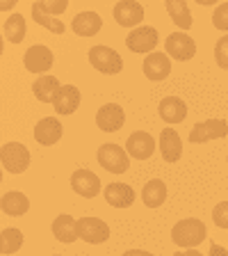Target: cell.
<instances>
[{"instance_id": "6da1fadb", "label": "cell", "mask_w": 228, "mask_h": 256, "mask_svg": "<svg viewBox=\"0 0 228 256\" xmlns=\"http://www.w3.org/2000/svg\"><path fill=\"white\" fill-rule=\"evenodd\" d=\"M206 234H208V229L201 220L187 218V220H181L171 229V240L178 247H183V250H194V247H199L206 240Z\"/></svg>"}, {"instance_id": "7a4b0ae2", "label": "cell", "mask_w": 228, "mask_h": 256, "mask_svg": "<svg viewBox=\"0 0 228 256\" xmlns=\"http://www.w3.org/2000/svg\"><path fill=\"white\" fill-rule=\"evenodd\" d=\"M98 162H101L103 170L112 172V174H123L130 167V156L123 146L119 144H103L98 149Z\"/></svg>"}, {"instance_id": "3957f363", "label": "cell", "mask_w": 228, "mask_h": 256, "mask_svg": "<svg viewBox=\"0 0 228 256\" xmlns=\"http://www.w3.org/2000/svg\"><path fill=\"white\" fill-rule=\"evenodd\" d=\"M0 160H2V167L9 174H23L30 167V151L21 142H7L2 144Z\"/></svg>"}, {"instance_id": "277c9868", "label": "cell", "mask_w": 228, "mask_h": 256, "mask_svg": "<svg viewBox=\"0 0 228 256\" xmlns=\"http://www.w3.org/2000/svg\"><path fill=\"white\" fill-rule=\"evenodd\" d=\"M89 62L96 71H101L105 76H114L123 69V60L110 46H94L89 50Z\"/></svg>"}, {"instance_id": "5b68a950", "label": "cell", "mask_w": 228, "mask_h": 256, "mask_svg": "<svg viewBox=\"0 0 228 256\" xmlns=\"http://www.w3.org/2000/svg\"><path fill=\"white\" fill-rule=\"evenodd\" d=\"M78 238L89 245H101L110 238V226L101 218H80L78 220Z\"/></svg>"}, {"instance_id": "8992f818", "label": "cell", "mask_w": 228, "mask_h": 256, "mask_svg": "<svg viewBox=\"0 0 228 256\" xmlns=\"http://www.w3.org/2000/svg\"><path fill=\"white\" fill-rule=\"evenodd\" d=\"M165 48H167V55L178 60V62H187L197 53V44H194V39L187 32H171L165 42Z\"/></svg>"}, {"instance_id": "52a82bcc", "label": "cell", "mask_w": 228, "mask_h": 256, "mask_svg": "<svg viewBox=\"0 0 228 256\" xmlns=\"http://www.w3.org/2000/svg\"><path fill=\"white\" fill-rule=\"evenodd\" d=\"M228 135V124L224 119H208L201 122L190 130V142L192 144H203L210 142V140H219Z\"/></svg>"}, {"instance_id": "ba28073f", "label": "cell", "mask_w": 228, "mask_h": 256, "mask_svg": "<svg viewBox=\"0 0 228 256\" xmlns=\"http://www.w3.org/2000/svg\"><path fill=\"white\" fill-rule=\"evenodd\" d=\"M126 46L133 50V53H149L158 46V30L151 26H139L135 28L130 34L126 37Z\"/></svg>"}, {"instance_id": "9c48e42d", "label": "cell", "mask_w": 228, "mask_h": 256, "mask_svg": "<svg viewBox=\"0 0 228 256\" xmlns=\"http://www.w3.org/2000/svg\"><path fill=\"white\" fill-rule=\"evenodd\" d=\"M53 53L50 48L43 46V44H37V46H30L23 55V64L30 74H46L50 66H53Z\"/></svg>"}, {"instance_id": "30bf717a", "label": "cell", "mask_w": 228, "mask_h": 256, "mask_svg": "<svg viewBox=\"0 0 228 256\" xmlns=\"http://www.w3.org/2000/svg\"><path fill=\"white\" fill-rule=\"evenodd\" d=\"M71 188H73L75 194L85 199H91L101 192V178L89 170H75L71 174Z\"/></svg>"}, {"instance_id": "8fae6325", "label": "cell", "mask_w": 228, "mask_h": 256, "mask_svg": "<svg viewBox=\"0 0 228 256\" xmlns=\"http://www.w3.org/2000/svg\"><path fill=\"white\" fill-rule=\"evenodd\" d=\"M123 122H126V112L117 103H107V106H103L96 112V126L105 130V133H117L123 126Z\"/></svg>"}, {"instance_id": "7c38bea8", "label": "cell", "mask_w": 228, "mask_h": 256, "mask_svg": "<svg viewBox=\"0 0 228 256\" xmlns=\"http://www.w3.org/2000/svg\"><path fill=\"white\" fill-rule=\"evenodd\" d=\"M114 21L121 28H135L144 21V7L135 0H123V2H117L114 5Z\"/></svg>"}, {"instance_id": "4fadbf2b", "label": "cell", "mask_w": 228, "mask_h": 256, "mask_svg": "<svg viewBox=\"0 0 228 256\" xmlns=\"http://www.w3.org/2000/svg\"><path fill=\"white\" fill-rule=\"evenodd\" d=\"M126 151L130 158H137V160H146L153 156L155 151V140L151 133H146V130H137V133H133L130 138H128L126 142Z\"/></svg>"}, {"instance_id": "5bb4252c", "label": "cell", "mask_w": 228, "mask_h": 256, "mask_svg": "<svg viewBox=\"0 0 228 256\" xmlns=\"http://www.w3.org/2000/svg\"><path fill=\"white\" fill-rule=\"evenodd\" d=\"M171 74V60L165 53H151L144 58V76L153 82L165 80Z\"/></svg>"}, {"instance_id": "9a60e30c", "label": "cell", "mask_w": 228, "mask_h": 256, "mask_svg": "<svg viewBox=\"0 0 228 256\" xmlns=\"http://www.w3.org/2000/svg\"><path fill=\"white\" fill-rule=\"evenodd\" d=\"M62 124H59V119L55 117H43L41 122L34 126V140H37L39 144H43V146H53L55 142H59V138H62Z\"/></svg>"}, {"instance_id": "2e32d148", "label": "cell", "mask_w": 228, "mask_h": 256, "mask_svg": "<svg viewBox=\"0 0 228 256\" xmlns=\"http://www.w3.org/2000/svg\"><path fill=\"white\" fill-rule=\"evenodd\" d=\"M158 112L167 124H181L187 117V106L178 96H165L158 106Z\"/></svg>"}, {"instance_id": "e0dca14e", "label": "cell", "mask_w": 228, "mask_h": 256, "mask_svg": "<svg viewBox=\"0 0 228 256\" xmlns=\"http://www.w3.org/2000/svg\"><path fill=\"white\" fill-rule=\"evenodd\" d=\"M101 28H103V21L96 12H80V14H75L73 21H71V30L78 37H94V34H98Z\"/></svg>"}, {"instance_id": "ac0fdd59", "label": "cell", "mask_w": 228, "mask_h": 256, "mask_svg": "<svg viewBox=\"0 0 228 256\" xmlns=\"http://www.w3.org/2000/svg\"><path fill=\"white\" fill-rule=\"evenodd\" d=\"M53 106L59 114H73L80 106V90L73 85H62L53 98Z\"/></svg>"}, {"instance_id": "d6986e66", "label": "cell", "mask_w": 228, "mask_h": 256, "mask_svg": "<svg viewBox=\"0 0 228 256\" xmlns=\"http://www.w3.org/2000/svg\"><path fill=\"white\" fill-rule=\"evenodd\" d=\"M105 202L114 208H128L135 202V190L126 183H110L105 188Z\"/></svg>"}, {"instance_id": "ffe728a7", "label": "cell", "mask_w": 228, "mask_h": 256, "mask_svg": "<svg viewBox=\"0 0 228 256\" xmlns=\"http://www.w3.org/2000/svg\"><path fill=\"white\" fill-rule=\"evenodd\" d=\"M160 151H162V158L167 162H176L183 156V142L174 128H165L160 133Z\"/></svg>"}, {"instance_id": "44dd1931", "label": "cell", "mask_w": 228, "mask_h": 256, "mask_svg": "<svg viewBox=\"0 0 228 256\" xmlns=\"http://www.w3.org/2000/svg\"><path fill=\"white\" fill-rule=\"evenodd\" d=\"M59 87L62 85H59V80L55 78V76H39V78L32 82V94L41 103H53Z\"/></svg>"}, {"instance_id": "7402d4cb", "label": "cell", "mask_w": 228, "mask_h": 256, "mask_svg": "<svg viewBox=\"0 0 228 256\" xmlns=\"http://www.w3.org/2000/svg\"><path fill=\"white\" fill-rule=\"evenodd\" d=\"M53 236L59 242H75L78 240V220L71 215H57L53 222Z\"/></svg>"}, {"instance_id": "603a6c76", "label": "cell", "mask_w": 228, "mask_h": 256, "mask_svg": "<svg viewBox=\"0 0 228 256\" xmlns=\"http://www.w3.org/2000/svg\"><path fill=\"white\" fill-rule=\"evenodd\" d=\"M2 213L11 215V218H18V215H25L30 210V199L23 194V192H5L2 194Z\"/></svg>"}, {"instance_id": "cb8c5ba5", "label": "cell", "mask_w": 228, "mask_h": 256, "mask_svg": "<svg viewBox=\"0 0 228 256\" xmlns=\"http://www.w3.org/2000/svg\"><path fill=\"white\" fill-rule=\"evenodd\" d=\"M167 199V186L165 181H160V178H153V181H149L146 186H144L142 190V202L146 204L149 208H158L162 206Z\"/></svg>"}, {"instance_id": "d4e9b609", "label": "cell", "mask_w": 228, "mask_h": 256, "mask_svg": "<svg viewBox=\"0 0 228 256\" xmlns=\"http://www.w3.org/2000/svg\"><path fill=\"white\" fill-rule=\"evenodd\" d=\"M2 32H5V39L9 44H21L23 39H25V18H23L21 14H11L5 18V23H2Z\"/></svg>"}, {"instance_id": "484cf974", "label": "cell", "mask_w": 228, "mask_h": 256, "mask_svg": "<svg viewBox=\"0 0 228 256\" xmlns=\"http://www.w3.org/2000/svg\"><path fill=\"white\" fill-rule=\"evenodd\" d=\"M167 12H169L171 21L181 28V30H190V28H192V14H190V7H187V2L169 0V2H167Z\"/></svg>"}, {"instance_id": "4316f807", "label": "cell", "mask_w": 228, "mask_h": 256, "mask_svg": "<svg viewBox=\"0 0 228 256\" xmlns=\"http://www.w3.org/2000/svg\"><path fill=\"white\" fill-rule=\"evenodd\" d=\"M32 21H37L41 28L55 32V34H62V32L66 30V26H64L62 21H57V18H53L50 14H46V12H43L41 2H34V5H32Z\"/></svg>"}, {"instance_id": "83f0119b", "label": "cell", "mask_w": 228, "mask_h": 256, "mask_svg": "<svg viewBox=\"0 0 228 256\" xmlns=\"http://www.w3.org/2000/svg\"><path fill=\"white\" fill-rule=\"evenodd\" d=\"M23 245V234L18 229H2L0 234V250L2 254H14Z\"/></svg>"}, {"instance_id": "f1b7e54d", "label": "cell", "mask_w": 228, "mask_h": 256, "mask_svg": "<svg viewBox=\"0 0 228 256\" xmlns=\"http://www.w3.org/2000/svg\"><path fill=\"white\" fill-rule=\"evenodd\" d=\"M213 26L217 28V30L228 32V2H222V5L215 10V14H213Z\"/></svg>"}, {"instance_id": "f546056e", "label": "cell", "mask_w": 228, "mask_h": 256, "mask_svg": "<svg viewBox=\"0 0 228 256\" xmlns=\"http://www.w3.org/2000/svg\"><path fill=\"white\" fill-rule=\"evenodd\" d=\"M215 58H217V64L222 69H228V34H224L217 42V46H215Z\"/></svg>"}, {"instance_id": "4dcf8cb0", "label": "cell", "mask_w": 228, "mask_h": 256, "mask_svg": "<svg viewBox=\"0 0 228 256\" xmlns=\"http://www.w3.org/2000/svg\"><path fill=\"white\" fill-rule=\"evenodd\" d=\"M213 220L219 229H228V202H222L215 206L213 210Z\"/></svg>"}, {"instance_id": "1f68e13d", "label": "cell", "mask_w": 228, "mask_h": 256, "mask_svg": "<svg viewBox=\"0 0 228 256\" xmlns=\"http://www.w3.org/2000/svg\"><path fill=\"white\" fill-rule=\"evenodd\" d=\"M41 7H43L46 14L57 16V14H62V12L66 10V2H64V0H55V2H41Z\"/></svg>"}, {"instance_id": "d6a6232c", "label": "cell", "mask_w": 228, "mask_h": 256, "mask_svg": "<svg viewBox=\"0 0 228 256\" xmlns=\"http://www.w3.org/2000/svg\"><path fill=\"white\" fill-rule=\"evenodd\" d=\"M208 256H228V250H226V247H222V245H213Z\"/></svg>"}, {"instance_id": "836d02e7", "label": "cell", "mask_w": 228, "mask_h": 256, "mask_svg": "<svg viewBox=\"0 0 228 256\" xmlns=\"http://www.w3.org/2000/svg\"><path fill=\"white\" fill-rule=\"evenodd\" d=\"M123 256H153L151 252H142V250H128L123 252Z\"/></svg>"}, {"instance_id": "e575fe53", "label": "cell", "mask_w": 228, "mask_h": 256, "mask_svg": "<svg viewBox=\"0 0 228 256\" xmlns=\"http://www.w3.org/2000/svg\"><path fill=\"white\" fill-rule=\"evenodd\" d=\"M174 256H203L199 250H183V252H176Z\"/></svg>"}, {"instance_id": "d590c367", "label": "cell", "mask_w": 228, "mask_h": 256, "mask_svg": "<svg viewBox=\"0 0 228 256\" xmlns=\"http://www.w3.org/2000/svg\"><path fill=\"white\" fill-rule=\"evenodd\" d=\"M2 12H7V10H11V7H14V2H11V0H2Z\"/></svg>"}, {"instance_id": "8d00e7d4", "label": "cell", "mask_w": 228, "mask_h": 256, "mask_svg": "<svg viewBox=\"0 0 228 256\" xmlns=\"http://www.w3.org/2000/svg\"><path fill=\"white\" fill-rule=\"evenodd\" d=\"M55 256H59V254H55Z\"/></svg>"}]
</instances>
